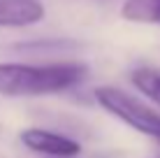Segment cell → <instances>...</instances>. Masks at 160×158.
Listing matches in <instances>:
<instances>
[{"label": "cell", "mask_w": 160, "mask_h": 158, "mask_svg": "<svg viewBox=\"0 0 160 158\" xmlns=\"http://www.w3.org/2000/svg\"><path fill=\"white\" fill-rule=\"evenodd\" d=\"M88 79V65L77 61L65 63H0V95L30 98L51 95L84 84Z\"/></svg>", "instance_id": "obj_1"}, {"label": "cell", "mask_w": 160, "mask_h": 158, "mask_svg": "<svg viewBox=\"0 0 160 158\" xmlns=\"http://www.w3.org/2000/svg\"><path fill=\"white\" fill-rule=\"evenodd\" d=\"M93 98L104 112H109L125 126H130L132 130L156 140L160 144V112H156L153 107L144 105L139 98L130 95L128 91L116 89V86H98L93 91Z\"/></svg>", "instance_id": "obj_2"}, {"label": "cell", "mask_w": 160, "mask_h": 158, "mask_svg": "<svg viewBox=\"0 0 160 158\" xmlns=\"http://www.w3.org/2000/svg\"><path fill=\"white\" fill-rule=\"evenodd\" d=\"M19 140L28 151L42 154L47 158H68L81 154V144L77 140L44 128H26L19 133Z\"/></svg>", "instance_id": "obj_3"}, {"label": "cell", "mask_w": 160, "mask_h": 158, "mask_svg": "<svg viewBox=\"0 0 160 158\" xmlns=\"http://www.w3.org/2000/svg\"><path fill=\"white\" fill-rule=\"evenodd\" d=\"M44 19L40 0H0V28H23Z\"/></svg>", "instance_id": "obj_4"}, {"label": "cell", "mask_w": 160, "mask_h": 158, "mask_svg": "<svg viewBox=\"0 0 160 158\" xmlns=\"http://www.w3.org/2000/svg\"><path fill=\"white\" fill-rule=\"evenodd\" d=\"M121 16L132 23L160 26V0H125Z\"/></svg>", "instance_id": "obj_5"}, {"label": "cell", "mask_w": 160, "mask_h": 158, "mask_svg": "<svg viewBox=\"0 0 160 158\" xmlns=\"http://www.w3.org/2000/svg\"><path fill=\"white\" fill-rule=\"evenodd\" d=\"M130 79L148 100H153L156 105H160V70H156V68H137V70H132Z\"/></svg>", "instance_id": "obj_6"}, {"label": "cell", "mask_w": 160, "mask_h": 158, "mask_svg": "<svg viewBox=\"0 0 160 158\" xmlns=\"http://www.w3.org/2000/svg\"><path fill=\"white\" fill-rule=\"evenodd\" d=\"M74 42L70 40H32V42H19L16 51H58V49H70Z\"/></svg>", "instance_id": "obj_7"}, {"label": "cell", "mask_w": 160, "mask_h": 158, "mask_svg": "<svg viewBox=\"0 0 160 158\" xmlns=\"http://www.w3.org/2000/svg\"><path fill=\"white\" fill-rule=\"evenodd\" d=\"M68 158H77V156H68Z\"/></svg>", "instance_id": "obj_8"}]
</instances>
